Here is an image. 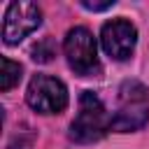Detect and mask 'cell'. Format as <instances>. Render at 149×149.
<instances>
[{"instance_id": "obj_1", "label": "cell", "mask_w": 149, "mask_h": 149, "mask_svg": "<svg viewBox=\"0 0 149 149\" xmlns=\"http://www.w3.org/2000/svg\"><path fill=\"white\" fill-rule=\"evenodd\" d=\"M149 119V93L147 86L137 79H126L119 86L116 112L112 114L109 128L116 133L140 130Z\"/></svg>"}, {"instance_id": "obj_2", "label": "cell", "mask_w": 149, "mask_h": 149, "mask_svg": "<svg viewBox=\"0 0 149 149\" xmlns=\"http://www.w3.org/2000/svg\"><path fill=\"white\" fill-rule=\"evenodd\" d=\"M112 116H107L102 100L93 91H84L79 98V112L70 123V137L79 144H91L105 137Z\"/></svg>"}, {"instance_id": "obj_3", "label": "cell", "mask_w": 149, "mask_h": 149, "mask_svg": "<svg viewBox=\"0 0 149 149\" xmlns=\"http://www.w3.org/2000/svg\"><path fill=\"white\" fill-rule=\"evenodd\" d=\"M63 51L70 63V68L81 74V77H93L100 72V61H98V47L95 37L91 35L88 28L77 26L70 28L65 40H63Z\"/></svg>"}, {"instance_id": "obj_4", "label": "cell", "mask_w": 149, "mask_h": 149, "mask_svg": "<svg viewBox=\"0 0 149 149\" xmlns=\"http://www.w3.org/2000/svg\"><path fill=\"white\" fill-rule=\"evenodd\" d=\"M26 100L40 114H58L68 107V88L56 77L35 74L28 84Z\"/></svg>"}, {"instance_id": "obj_5", "label": "cell", "mask_w": 149, "mask_h": 149, "mask_svg": "<svg viewBox=\"0 0 149 149\" xmlns=\"http://www.w3.org/2000/svg\"><path fill=\"white\" fill-rule=\"evenodd\" d=\"M42 23V12L33 2H12L5 14L2 23V40L5 44H19L26 35H30Z\"/></svg>"}, {"instance_id": "obj_6", "label": "cell", "mask_w": 149, "mask_h": 149, "mask_svg": "<svg viewBox=\"0 0 149 149\" xmlns=\"http://www.w3.org/2000/svg\"><path fill=\"white\" fill-rule=\"evenodd\" d=\"M100 42H102V49L109 58L128 61L133 56V49H135V42H137V30L126 19H112L102 26Z\"/></svg>"}, {"instance_id": "obj_7", "label": "cell", "mask_w": 149, "mask_h": 149, "mask_svg": "<svg viewBox=\"0 0 149 149\" xmlns=\"http://www.w3.org/2000/svg\"><path fill=\"white\" fill-rule=\"evenodd\" d=\"M21 79V65L14 63L12 58H2V72H0V88L9 91L19 84Z\"/></svg>"}, {"instance_id": "obj_8", "label": "cell", "mask_w": 149, "mask_h": 149, "mask_svg": "<svg viewBox=\"0 0 149 149\" xmlns=\"http://www.w3.org/2000/svg\"><path fill=\"white\" fill-rule=\"evenodd\" d=\"M54 56V47H51V40H42L33 47V58L40 61V63H49Z\"/></svg>"}, {"instance_id": "obj_9", "label": "cell", "mask_w": 149, "mask_h": 149, "mask_svg": "<svg viewBox=\"0 0 149 149\" xmlns=\"http://www.w3.org/2000/svg\"><path fill=\"white\" fill-rule=\"evenodd\" d=\"M114 5V0H105V2H91V0H81V7L91 9V12H102V9H109Z\"/></svg>"}]
</instances>
